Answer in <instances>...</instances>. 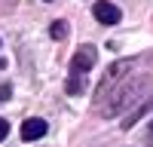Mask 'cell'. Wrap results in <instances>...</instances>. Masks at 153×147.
I'll use <instances>...</instances> for the list:
<instances>
[{
    "label": "cell",
    "instance_id": "1",
    "mask_svg": "<svg viewBox=\"0 0 153 147\" xmlns=\"http://www.w3.org/2000/svg\"><path fill=\"white\" fill-rule=\"evenodd\" d=\"M147 89H150V77H147V74H132V77H123L104 98H101V117L110 120V117L123 114V110H129L135 101L141 104V98H144Z\"/></svg>",
    "mask_w": 153,
    "mask_h": 147
},
{
    "label": "cell",
    "instance_id": "2",
    "mask_svg": "<svg viewBox=\"0 0 153 147\" xmlns=\"http://www.w3.org/2000/svg\"><path fill=\"white\" fill-rule=\"evenodd\" d=\"M132 65H129V61H113V65L107 68V74H104V80H101V86H98V101H101V98H104L110 89H113V86H117L123 77H126V71H129Z\"/></svg>",
    "mask_w": 153,
    "mask_h": 147
},
{
    "label": "cell",
    "instance_id": "3",
    "mask_svg": "<svg viewBox=\"0 0 153 147\" xmlns=\"http://www.w3.org/2000/svg\"><path fill=\"white\" fill-rule=\"evenodd\" d=\"M95 61H98L95 46H80V49H76V55H74V61H71V71H74V74H86V71L95 68Z\"/></svg>",
    "mask_w": 153,
    "mask_h": 147
},
{
    "label": "cell",
    "instance_id": "4",
    "mask_svg": "<svg viewBox=\"0 0 153 147\" xmlns=\"http://www.w3.org/2000/svg\"><path fill=\"white\" fill-rule=\"evenodd\" d=\"M92 12H95V19H98L101 24H117V22L123 19V12H120V6H113L110 0H98Z\"/></svg>",
    "mask_w": 153,
    "mask_h": 147
},
{
    "label": "cell",
    "instance_id": "5",
    "mask_svg": "<svg viewBox=\"0 0 153 147\" xmlns=\"http://www.w3.org/2000/svg\"><path fill=\"white\" fill-rule=\"evenodd\" d=\"M46 132H49V126H46V120H40V117H31V120L22 122V138L25 141H37V138H43Z\"/></svg>",
    "mask_w": 153,
    "mask_h": 147
},
{
    "label": "cell",
    "instance_id": "6",
    "mask_svg": "<svg viewBox=\"0 0 153 147\" xmlns=\"http://www.w3.org/2000/svg\"><path fill=\"white\" fill-rule=\"evenodd\" d=\"M150 107H153V101H141V107H138V110H132V114L123 120V129H132V126H135V122H138V120H141V117L147 114Z\"/></svg>",
    "mask_w": 153,
    "mask_h": 147
},
{
    "label": "cell",
    "instance_id": "7",
    "mask_svg": "<svg viewBox=\"0 0 153 147\" xmlns=\"http://www.w3.org/2000/svg\"><path fill=\"white\" fill-rule=\"evenodd\" d=\"M65 89H68V95H80V92L86 89L83 74H74V71H71V80H68V86H65Z\"/></svg>",
    "mask_w": 153,
    "mask_h": 147
},
{
    "label": "cell",
    "instance_id": "8",
    "mask_svg": "<svg viewBox=\"0 0 153 147\" xmlns=\"http://www.w3.org/2000/svg\"><path fill=\"white\" fill-rule=\"evenodd\" d=\"M49 34H52L55 37V40H65V37H68V22H52V24H49Z\"/></svg>",
    "mask_w": 153,
    "mask_h": 147
},
{
    "label": "cell",
    "instance_id": "9",
    "mask_svg": "<svg viewBox=\"0 0 153 147\" xmlns=\"http://www.w3.org/2000/svg\"><path fill=\"white\" fill-rule=\"evenodd\" d=\"M6 132H9V126H6V120H3V117H0V141H3V138H6Z\"/></svg>",
    "mask_w": 153,
    "mask_h": 147
},
{
    "label": "cell",
    "instance_id": "10",
    "mask_svg": "<svg viewBox=\"0 0 153 147\" xmlns=\"http://www.w3.org/2000/svg\"><path fill=\"white\" fill-rule=\"evenodd\" d=\"M9 92H12L9 86H0V98H9Z\"/></svg>",
    "mask_w": 153,
    "mask_h": 147
},
{
    "label": "cell",
    "instance_id": "11",
    "mask_svg": "<svg viewBox=\"0 0 153 147\" xmlns=\"http://www.w3.org/2000/svg\"><path fill=\"white\" fill-rule=\"evenodd\" d=\"M147 132H150V138H153V120H150V122H147Z\"/></svg>",
    "mask_w": 153,
    "mask_h": 147
}]
</instances>
